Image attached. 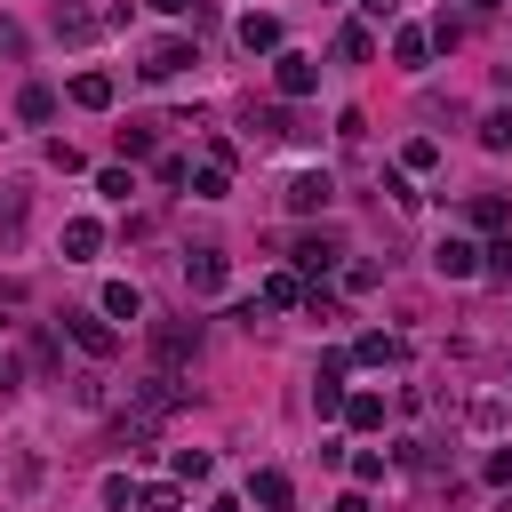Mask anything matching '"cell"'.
I'll use <instances>...</instances> for the list:
<instances>
[{
  "instance_id": "obj_1",
  "label": "cell",
  "mask_w": 512,
  "mask_h": 512,
  "mask_svg": "<svg viewBox=\"0 0 512 512\" xmlns=\"http://www.w3.org/2000/svg\"><path fill=\"white\" fill-rule=\"evenodd\" d=\"M192 352H200V320H152V368L176 376Z\"/></svg>"
},
{
  "instance_id": "obj_2",
  "label": "cell",
  "mask_w": 512,
  "mask_h": 512,
  "mask_svg": "<svg viewBox=\"0 0 512 512\" xmlns=\"http://www.w3.org/2000/svg\"><path fill=\"white\" fill-rule=\"evenodd\" d=\"M272 88L296 104V96H312V88H320V64H312L304 48H272Z\"/></svg>"
},
{
  "instance_id": "obj_3",
  "label": "cell",
  "mask_w": 512,
  "mask_h": 512,
  "mask_svg": "<svg viewBox=\"0 0 512 512\" xmlns=\"http://www.w3.org/2000/svg\"><path fill=\"white\" fill-rule=\"evenodd\" d=\"M64 328H72V344H80L88 360H112V352H120V328H112L104 312H64Z\"/></svg>"
},
{
  "instance_id": "obj_4",
  "label": "cell",
  "mask_w": 512,
  "mask_h": 512,
  "mask_svg": "<svg viewBox=\"0 0 512 512\" xmlns=\"http://www.w3.org/2000/svg\"><path fill=\"white\" fill-rule=\"evenodd\" d=\"M328 200H336V184H328V168H304V176L288 184V208H296V216H320Z\"/></svg>"
},
{
  "instance_id": "obj_5",
  "label": "cell",
  "mask_w": 512,
  "mask_h": 512,
  "mask_svg": "<svg viewBox=\"0 0 512 512\" xmlns=\"http://www.w3.org/2000/svg\"><path fill=\"white\" fill-rule=\"evenodd\" d=\"M112 16H96L88 0H56V40H96Z\"/></svg>"
},
{
  "instance_id": "obj_6",
  "label": "cell",
  "mask_w": 512,
  "mask_h": 512,
  "mask_svg": "<svg viewBox=\"0 0 512 512\" xmlns=\"http://www.w3.org/2000/svg\"><path fill=\"white\" fill-rule=\"evenodd\" d=\"M184 280H192V296H216L224 288V248H192L184 256Z\"/></svg>"
},
{
  "instance_id": "obj_7",
  "label": "cell",
  "mask_w": 512,
  "mask_h": 512,
  "mask_svg": "<svg viewBox=\"0 0 512 512\" xmlns=\"http://www.w3.org/2000/svg\"><path fill=\"white\" fill-rule=\"evenodd\" d=\"M240 48H248V56H272V48H280V16L248 8V16H240Z\"/></svg>"
},
{
  "instance_id": "obj_8",
  "label": "cell",
  "mask_w": 512,
  "mask_h": 512,
  "mask_svg": "<svg viewBox=\"0 0 512 512\" xmlns=\"http://www.w3.org/2000/svg\"><path fill=\"white\" fill-rule=\"evenodd\" d=\"M16 120L48 128V120H56V88H48V80H24V88H16Z\"/></svg>"
},
{
  "instance_id": "obj_9",
  "label": "cell",
  "mask_w": 512,
  "mask_h": 512,
  "mask_svg": "<svg viewBox=\"0 0 512 512\" xmlns=\"http://www.w3.org/2000/svg\"><path fill=\"white\" fill-rule=\"evenodd\" d=\"M432 264H440V280H472V272H480V248H472V240H440Z\"/></svg>"
},
{
  "instance_id": "obj_10",
  "label": "cell",
  "mask_w": 512,
  "mask_h": 512,
  "mask_svg": "<svg viewBox=\"0 0 512 512\" xmlns=\"http://www.w3.org/2000/svg\"><path fill=\"white\" fill-rule=\"evenodd\" d=\"M184 64H200V56H192V48H184V40H160V48H152V56H144V80H176V72H184Z\"/></svg>"
},
{
  "instance_id": "obj_11",
  "label": "cell",
  "mask_w": 512,
  "mask_h": 512,
  "mask_svg": "<svg viewBox=\"0 0 512 512\" xmlns=\"http://www.w3.org/2000/svg\"><path fill=\"white\" fill-rule=\"evenodd\" d=\"M248 128H256V136H272V144H288V136H304V120H296L288 104H264V112H248Z\"/></svg>"
},
{
  "instance_id": "obj_12",
  "label": "cell",
  "mask_w": 512,
  "mask_h": 512,
  "mask_svg": "<svg viewBox=\"0 0 512 512\" xmlns=\"http://www.w3.org/2000/svg\"><path fill=\"white\" fill-rule=\"evenodd\" d=\"M96 248H104V224H96V216H72V224H64V256H72V264H88Z\"/></svg>"
},
{
  "instance_id": "obj_13",
  "label": "cell",
  "mask_w": 512,
  "mask_h": 512,
  "mask_svg": "<svg viewBox=\"0 0 512 512\" xmlns=\"http://www.w3.org/2000/svg\"><path fill=\"white\" fill-rule=\"evenodd\" d=\"M72 104L80 112H112V72H80L72 80Z\"/></svg>"
},
{
  "instance_id": "obj_14",
  "label": "cell",
  "mask_w": 512,
  "mask_h": 512,
  "mask_svg": "<svg viewBox=\"0 0 512 512\" xmlns=\"http://www.w3.org/2000/svg\"><path fill=\"white\" fill-rule=\"evenodd\" d=\"M288 256H296V272H328V264H336V240H328V232H304Z\"/></svg>"
},
{
  "instance_id": "obj_15",
  "label": "cell",
  "mask_w": 512,
  "mask_h": 512,
  "mask_svg": "<svg viewBox=\"0 0 512 512\" xmlns=\"http://www.w3.org/2000/svg\"><path fill=\"white\" fill-rule=\"evenodd\" d=\"M96 312H104V320H136V312H144V296H136V288H128V280H112V288H104V304H96Z\"/></svg>"
},
{
  "instance_id": "obj_16",
  "label": "cell",
  "mask_w": 512,
  "mask_h": 512,
  "mask_svg": "<svg viewBox=\"0 0 512 512\" xmlns=\"http://www.w3.org/2000/svg\"><path fill=\"white\" fill-rule=\"evenodd\" d=\"M256 504H264V512H288V504H296L288 472H256Z\"/></svg>"
},
{
  "instance_id": "obj_17",
  "label": "cell",
  "mask_w": 512,
  "mask_h": 512,
  "mask_svg": "<svg viewBox=\"0 0 512 512\" xmlns=\"http://www.w3.org/2000/svg\"><path fill=\"white\" fill-rule=\"evenodd\" d=\"M336 56H344V64H368V56H376L368 24H344V32H336Z\"/></svg>"
},
{
  "instance_id": "obj_18",
  "label": "cell",
  "mask_w": 512,
  "mask_h": 512,
  "mask_svg": "<svg viewBox=\"0 0 512 512\" xmlns=\"http://www.w3.org/2000/svg\"><path fill=\"white\" fill-rule=\"evenodd\" d=\"M392 56H400V64L416 72V64L432 56V32H416V24H408V32H392Z\"/></svg>"
},
{
  "instance_id": "obj_19",
  "label": "cell",
  "mask_w": 512,
  "mask_h": 512,
  "mask_svg": "<svg viewBox=\"0 0 512 512\" xmlns=\"http://www.w3.org/2000/svg\"><path fill=\"white\" fill-rule=\"evenodd\" d=\"M192 192H200V200H224V192H232V168H224V160H208V168L192 176Z\"/></svg>"
},
{
  "instance_id": "obj_20",
  "label": "cell",
  "mask_w": 512,
  "mask_h": 512,
  "mask_svg": "<svg viewBox=\"0 0 512 512\" xmlns=\"http://www.w3.org/2000/svg\"><path fill=\"white\" fill-rule=\"evenodd\" d=\"M344 416H352L360 432H376V424H384V400H376V392H352V400H344Z\"/></svg>"
},
{
  "instance_id": "obj_21",
  "label": "cell",
  "mask_w": 512,
  "mask_h": 512,
  "mask_svg": "<svg viewBox=\"0 0 512 512\" xmlns=\"http://www.w3.org/2000/svg\"><path fill=\"white\" fill-rule=\"evenodd\" d=\"M480 144H488V152H512V112H488V120H480Z\"/></svg>"
},
{
  "instance_id": "obj_22",
  "label": "cell",
  "mask_w": 512,
  "mask_h": 512,
  "mask_svg": "<svg viewBox=\"0 0 512 512\" xmlns=\"http://www.w3.org/2000/svg\"><path fill=\"white\" fill-rule=\"evenodd\" d=\"M264 304H304V288H296V272H272V280H264Z\"/></svg>"
},
{
  "instance_id": "obj_23",
  "label": "cell",
  "mask_w": 512,
  "mask_h": 512,
  "mask_svg": "<svg viewBox=\"0 0 512 512\" xmlns=\"http://www.w3.org/2000/svg\"><path fill=\"white\" fill-rule=\"evenodd\" d=\"M176 504H184V496H176L168 480H160V488H136V512H176Z\"/></svg>"
},
{
  "instance_id": "obj_24",
  "label": "cell",
  "mask_w": 512,
  "mask_h": 512,
  "mask_svg": "<svg viewBox=\"0 0 512 512\" xmlns=\"http://www.w3.org/2000/svg\"><path fill=\"white\" fill-rule=\"evenodd\" d=\"M24 48H32V40H24V24H8V16H0V64H24Z\"/></svg>"
},
{
  "instance_id": "obj_25",
  "label": "cell",
  "mask_w": 512,
  "mask_h": 512,
  "mask_svg": "<svg viewBox=\"0 0 512 512\" xmlns=\"http://www.w3.org/2000/svg\"><path fill=\"white\" fill-rule=\"evenodd\" d=\"M96 192H104V200H128L136 184H128V168H104V176H96Z\"/></svg>"
},
{
  "instance_id": "obj_26",
  "label": "cell",
  "mask_w": 512,
  "mask_h": 512,
  "mask_svg": "<svg viewBox=\"0 0 512 512\" xmlns=\"http://www.w3.org/2000/svg\"><path fill=\"white\" fill-rule=\"evenodd\" d=\"M504 216H512V208H504L496 192H480V200H472V224H504Z\"/></svg>"
},
{
  "instance_id": "obj_27",
  "label": "cell",
  "mask_w": 512,
  "mask_h": 512,
  "mask_svg": "<svg viewBox=\"0 0 512 512\" xmlns=\"http://www.w3.org/2000/svg\"><path fill=\"white\" fill-rule=\"evenodd\" d=\"M360 360H376V368H384V360H400V344H392V336H360Z\"/></svg>"
},
{
  "instance_id": "obj_28",
  "label": "cell",
  "mask_w": 512,
  "mask_h": 512,
  "mask_svg": "<svg viewBox=\"0 0 512 512\" xmlns=\"http://www.w3.org/2000/svg\"><path fill=\"white\" fill-rule=\"evenodd\" d=\"M72 400L80 408H104V376H72Z\"/></svg>"
},
{
  "instance_id": "obj_29",
  "label": "cell",
  "mask_w": 512,
  "mask_h": 512,
  "mask_svg": "<svg viewBox=\"0 0 512 512\" xmlns=\"http://www.w3.org/2000/svg\"><path fill=\"white\" fill-rule=\"evenodd\" d=\"M176 480H208V456L200 448H176Z\"/></svg>"
},
{
  "instance_id": "obj_30",
  "label": "cell",
  "mask_w": 512,
  "mask_h": 512,
  "mask_svg": "<svg viewBox=\"0 0 512 512\" xmlns=\"http://www.w3.org/2000/svg\"><path fill=\"white\" fill-rule=\"evenodd\" d=\"M480 256H488V272H496V280H512V240H496V248H480Z\"/></svg>"
},
{
  "instance_id": "obj_31",
  "label": "cell",
  "mask_w": 512,
  "mask_h": 512,
  "mask_svg": "<svg viewBox=\"0 0 512 512\" xmlns=\"http://www.w3.org/2000/svg\"><path fill=\"white\" fill-rule=\"evenodd\" d=\"M488 480H496V488H512V448H504V456H488Z\"/></svg>"
},
{
  "instance_id": "obj_32",
  "label": "cell",
  "mask_w": 512,
  "mask_h": 512,
  "mask_svg": "<svg viewBox=\"0 0 512 512\" xmlns=\"http://www.w3.org/2000/svg\"><path fill=\"white\" fill-rule=\"evenodd\" d=\"M360 8H368V16H392V8H400V0H360Z\"/></svg>"
},
{
  "instance_id": "obj_33",
  "label": "cell",
  "mask_w": 512,
  "mask_h": 512,
  "mask_svg": "<svg viewBox=\"0 0 512 512\" xmlns=\"http://www.w3.org/2000/svg\"><path fill=\"white\" fill-rule=\"evenodd\" d=\"M208 512H240V504H232V496H216V504H208Z\"/></svg>"
},
{
  "instance_id": "obj_34",
  "label": "cell",
  "mask_w": 512,
  "mask_h": 512,
  "mask_svg": "<svg viewBox=\"0 0 512 512\" xmlns=\"http://www.w3.org/2000/svg\"><path fill=\"white\" fill-rule=\"evenodd\" d=\"M472 8H496V0H472Z\"/></svg>"
}]
</instances>
